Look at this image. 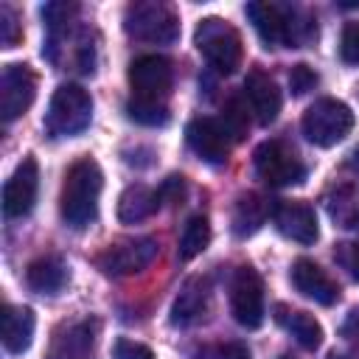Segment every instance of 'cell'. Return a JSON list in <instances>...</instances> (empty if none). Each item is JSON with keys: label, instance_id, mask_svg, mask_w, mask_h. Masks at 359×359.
Instances as JSON below:
<instances>
[{"label": "cell", "instance_id": "4dcf8cb0", "mask_svg": "<svg viewBox=\"0 0 359 359\" xmlns=\"http://www.w3.org/2000/svg\"><path fill=\"white\" fill-rule=\"evenodd\" d=\"M289 87H292L294 95H306L309 90L317 87V73L309 65H294L289 70Z\"/></svg>", "mask_w": 359, "mask_h": 359}, {"label": "cell", "instance_id": "f546056e", "mask_svg": "<svg viewBox=\"0 0 359 359\" xmlns=\"http://www.w3.org/2000/svg\"><path fill=\"white\" fill-rule=\"evenodd\" d=\"M196 359H250V351L241 342H224V345H205Z\"/></svg>", "mask_w": 359, "mask_h": 359}, {"label": "cell", "instance_id": "8992f818", "mask_svg": "<svg viewBox=\"0 0 359 359\" xmlns=\"http://www.w3.org/2000/svg\"><path fill=\"white\" fill-rule=\"evenodd\" d=\"M252 163H255V174L272 185V188H286V185H297L303 182L306 177V168L300 163V157L283 143V140H264L255 154H252Z\"/></svg>", "mask_w": 359, "mask_h": 359}, {"label": "cell", "instance_id": "4316f807", "mask_svg": "<svg viewBox=\"0 0 359 359\" xmlns=\"http://www.w3.org/2000/svg\"><path fill=\"white\" fill-rule=\"evenodd\" d=\"M126 115L129 121L140 123V126H165L168 123V109L160 101H143V98H132L126 104Z\"/></svg>", "mask_w": 359, "mask_h": 359}, {"label": "cell", "instance_id": "603a6c76", "mask_svg": "<svg viewBox=\"0 0 359 359\" xmlns=\"http://www.w3.org/2000/svg\"><path fill=\"white\" fill-rule=\"evenodd\" d=\"M278 320L286 325V331L294 337L300 348L317 351L323 345V325L309 311H286V314H278Z\"/></svg>", "mask_w": 359, "mask_h": 359}, {"label": "cell", "instance_id": "d4e9b609", "mask_svg": "<svg viewBox=\"0 0 359 359\" xmlns=\"http://www.w3.org/2000/svg\"><path fill=\"white\" fill-rule=\"evenodd\" d=\"M210 244V224L205 216H191L182 236H180V258L191 261Z\"/></svg>", "mask_w": 359, "mask_h": 359}, {"label": "cell", "instance_id": "6da1fadb", "mask_svg": "<svg viewBox=\"0 0 359 359\" xmlns=\"http://www.w3.org/2000/svg\"><path fill=\"white\" fill-rule=\"evenodd\" d=\"M101 188H104V174L95 160L81 157L67 168L62 182V196H59V213L67 227L84 230L95 222Z\"/></svg>", "mask_w": 359, "mask_h": 359}, {"label": "cell", "instance_id": "7c38bea8", "mask_svg": "<svg viewBox=\"0 0 359 359\" xmlns=\"http://www.w3.org/2000/svg\"><path fill=\"white\" fill-rule=\"evenodd\" d=\"M272 224L278 227L280 236L297 244H314L320 236L314 208L300 199H278L272 205Z\"/></svg>", "mask_w": 359, "mask_h": 359}, {"label": "cell", "instance_id": "2e32d148", "mask_svg": "<svg viewBox=\"0 0 359 359\" xmlns=\"http://www.w3.org/2000/svg\"><path fill=\"white\" fill-rule=\"evenodd\" d=\"M247 17L252 20L261 42L266 48H278V45H286L289 42V17L292 11L275 6V3H247Z\"/></svg>", "mask_w": 359, "mask_h": 359}, {"label": "cell", "instance_id": "1f68e13d", "mask_svg": "<svg viewBox=\"0 0 359 359\" xmlns=\"http://www.w3.org/2000/svg\"><path fill=\"white\" fill-rule=\"evenodd\" d=\"M157 196H160V205H163V202H165V205H177V202L185 196V180L177 177V174L165 177L163 185L157 188Z\"/></svg>", "mask_w": 359, "mask_h": 359}, {"label": "cell", "instance_id": "cb8c5ba5", "mask_svg": "<svg viewBox=\"0 0 359 359\" xmlns=\"http://www.w3.org/2000/svg\"><path fill=\"white\" fill-rule=\"evenodd\" d=\"M328 216L339 227H359V185H342L328 196Z\"/></svg>", "mask_w": 359, "mask_h": 359}, {"label": "cell", "instance_id": "484cf974", "mask_svg": "<svg viewBox=\"0 0 359 359\" xmlns=\"http://www.w3.org/2000/svg\"><path fill=\"white\" fill-rule=\"evenodd\" d=\"M219 126L222 132L227 135V140H241L250 129V112L244 107L241 98H230L224 107H222V115H219Z\"/></svg>", "mask_w": 359, "mask_h": 359}, {"label": "cell", "instance_id": "ba28073f", "mask_svg": "<svg viewBox=\"0 0 359 359\" xmlns=\"http://www.w3.org/2000/svg\"><path fill=\"white\" fill-rule=\"evenodd\" d=\"M171 84H174V70H171V62L160 53H146V56H137L132 65H129V87L135 93V98H143V101H165V95L171 93Z\"/></svg>", "mask_w": 359, "mask_h": 359}, {"label": "cell", "instance_id": "d6986e66", "mask_svg": "<svg viewBox=\"0 0 359 359\" xmlns=\"http://www.w3.org/2000/svg\"><path fill=\"white\" fill-rule=\"evenodd\" d=\"M269 216V205L264 202V196L258 194H241L233 205V216H230V224H233V233L238 238H247L252 233H258L264 227Z\"/></svg>", "mask_w": 359, "mask_h": 359}, {"label": "cell", "instance_id": "3957f363", "mask_svg": "<svg viewBox=\"0 0 359 359\" xmlns=\"http://www.w3.org/2000/svg\"><path fill=\"white\" fill-rule=\"evenodd\" d=\"M194 42H196L199 53L208 59V65L216 73H224L227 76V73H233L241 65V53H244L241 50V36L222 17H205L196 25Z\"/></svg>", "mask_w": 359, "mask_h": 359}, {"label": "cell", "instance_id": "ffe728a7", "mask_svg": "<svg viewBox=\"0 0 359 359\" xmlns=\"http://www.w3.org/2000/svg\"><path fill=\"white\" fill-rule=\"evenodd\" d=\"M157 208H160L157 191H151V188H146V185L137 182V185H129L121 194V199H118V219L123 224H137V222L149 219Z\"/></svg>", "mask_w": 359, "mask_h": 359}, {"label": "cell", "instance_id": "f1b7e54d", "mask_svg": "<svg viewBox=\"0 0 359 359\" xmlns=\"http://www.w3.org/2000/svg\"><path fill=\"white\" fill-rule=\"evenodd\" d=\"M339 56L348 65H359V22H345L339 39Z\"/></svg>", "mask_w": 359, "mask_h": 359}, {"label": "cell", "instance_id": "e0dca14e", "mask_svg": "<svg viewBox=\"0 0 359 359\" xmlns=\"http://www.w3.org/2000/svg\"><path fill=\"white\" fill-rule=\"evenodd\" d=\"M244 93H247L250 109L255 112L258 123H264V126H266V123H272V121L278 118L283 98H280L278 84H275V81H272L266 73L252 70V73L244 79Z\"/></svg>", "mask_w": 359, "mask_h": 359}, {"label": "cell", "instance_id": "8d00e7d4", "mask_svg": "<svg viewBox=\"0 0 359 359\" xmlns=\"http://www.w3.org/2000/svg\"><path fill=\"white\" fill-rule=\"evenodd\" d=\"M280 359H294V356H280Z\"/></svg>", "mask_w": 359, "mask_h": 359}, {"label": "cell", "instance_id": "83f0119b", "mask_svg": "<svg viewBox=\"0 0 359 359\" xmlns=\"http://www.w3.org/2000/svg\"><path fill=\"white\" fill-rule=\"evenodd\" d=\"M20 36H22V28L17 22V14L8 3H3L0 6V42H3V48H14L20 42Z\"/></svg>", "mask_w": 359, "mask_h": 359}, {"label": "cell", "instance_id": "836d02e7", "mask_svg": "<svg viewBox=\"0 0 359 359\" xmlns=\"http://www.w3.org/2000/svg\"><path fill=\"white\" fill-rule=\"evenodd\" d=\"M334 258L351 272L353 280H359V241H353V244H339L337 252H334Z\"/></svg>", "mask_w": 359, "mask_h": 359}, {"label": "cell", "instance_id": "5bb4252c", "mask_svg": "<svg viewBox=\"0 0 359 359\" xmlns=\"http://www.w3.org/2000/svg\"><path fill=\"white\" fill-rule=\"evenodd\" d=\"M208 303H210V280L202 278V275H194L182 283L180 294L174 297V306H171V325H180V328H188L194 323H199L208 311Z\"/></svg>", "mask_w": 359, "mask_h": 359}, {"label": "cell", "instance_id": "ac0fdd59", "mask_svg": "<svg viewBox=\"0 0 359 359\" xmlns=\"http://www.w3.org/2000/svg\"><path fill=\"white\" fill-rule=\"evenodd\" d=\"M0 334H3V345L8 353H25L31 348V339H34V325H36V317L28 306H3V314H0Z\"/></svg>", "mask_w": 359, "mask_h": 359}, {"label": "cell", "instance_id": "8fae6325", "mask_svg": "<svg viewBox=\"0 0 359 359\" xmlns=\"http://www.w3.org/2000/svg\"><path fill=\"white\" fill-rule=\"evenodd\" d=\"M39 191V165L34 157H25L3 185V213L8 219H22L31 213Z\"/></svg>", "mask_w": 359, "mask_h": 359}, {"label": "cell", "instance_id": "5b68a950", "mask_svg": "<svg viewBox=\"0 0 359 359\" xmlns=\"http://www.w3.org/2000/svg\"><path fill=\"white\" fill-rule=\"evenodd\" d=\"M353 129V112L339 98H317L303 115V135L309 143L328 149Z\"/></svg>", "mask_w": 359, "mask_h": 359}, {"label": "cell", "instance_id": "277c9868", "mask_svg": "<svg viewBox=\"0 0 359 359\" xmlns=\"http://www.w3.org/2000/svg\"><path fill=\"white\" fill-rule=\"evenodd\" d=\"M93 121V98L84 87L79 84H62L56 87L48 115H45V126L50 135L56 137H73L81 135Z\"/></svg>", "mask_w": 359, "mask_h": 359}, {"label": "cell", "instance_id": "d6a6232c", "mask_svg": "<svg viewBox=\"0 0 359 359\" xmlns=\"http://www.w3.org/2000/svg\"><path fill=\"white\" fill-rule=\"evenodd\" d=\"M115 359H154L151 348L135 339H118L115 342Z\"/></svg>", "mask_w": 359, "mask_h": 359}, {"label": "cell", "instance_id": "30bf717a", "mask_svg": "<svg viewBox=\"0 0 359 359\" xmlns=\"http://www.w3.org/2000/svg\"><path fill=\"white\" fill-rule=\"evenodd\" d=\"M36 95V76L28 65H6L0 73V118L6 123L25 115Z\"/></svg>", "mask_w": 359, "mask_h": 359}, {"label": "cell", "instance_id": "d590c367", "mask_svg": "<svg viewBox=\"0 0 359 359\" xmlns=\"http://www.w3.org/2000/svg\"><path fill=\"white\" fill-rule=\"evenodd\" d=\"M331 359H351V356H342V353H334Z\"/></svg>", "mask_w": 359, "mask_h": 359}, {"label": "cell", "instance_id": "4fadbf2b", "mask_svg": "<svg viewBox=\"0 0 359 359\" xmlns=\"http://www.w3.org/2000/svg\"><path fill=\"white\" fill-rule=\"evenodd\" d=\"M185 137H188L191 151L199 160H205L210 165H222L227 160L230 143H227V135L222 132L216 118H194L185 129Z\"/></svg>", "mask_w": 359, "mask_h": 359}, {"label": "cell", "instance_id": "e575fe53", "mask_svg": "<svg viewBox=\"0 0 359 359\" xmlns=\"http://www.w3.org/2000/svg\"><path fill=\"white\" fill-rule=\"evenodd\" d=\"M348 165H351V168H353V171L359 174V149H353V154H351V160H348Z\"/></svg>", "mask_w": 359, "mask_h": 359}, {"label": "cell", "instance_id": "52a82bcc", "mask_svg": "<svg viewBox=\"0 0 359 359\" xmlns=\"http://www.w3.org/2000/svg\"><path fill=\"white\" fill-rule=\"evenodd\" d=\"M230 311H233L236 323L244 328H258L264 323V283H261V275L250 264H244L233 272Z\"/></svg>", "mask_w": 359, "mask_h": 359}, {"label": "cell", "instance_id": "9a60e30c", "mask_svg": "<svg viewBox=\"0 0 359 359\" xmlns=\"http://www.w3.org/2000/svg\"><path fill=\"white\" fill-rule=\"evenodd\" d=\"M292 283H294V289L303 297H309V300H314L320 306H331V303L339 300V286L325 275V269H320L309 258H297L294 261V266H292Z\"/></svg>", "mask_w": 359, "mask_h": 359}, {"label": "cell", "instance_id": "44dd1931", "mask_svg": "<svg viewBox=\"0 0 359 359\" xmlns=\"http://www.w3.org/2000/svg\"><path fill=\"white\" fill-rule=\"evenodd\" d=\"M25 283L39 294H56L67 283V266L53 255L36 258L25 269Z\"/></svg>", "mask_w": 359, "mask_h": 359}, {"label": "cell", "instance_id": "7a4b0ae2", "mask_svg": "<svg viewBox=\"0 0 359 359\" xmlns=\"http://www.w3.org/2000/svg\"><path fill=\"white\" fill-rule=\"evenodd\" d=\"M123 28L129 36L154 45H171L180 36V20L171 6L160 0H137L126 6Z\"/></svg>", "mask_w": 359, "mask_h": 359}, {"label": "cell", "instance_id": "7402d4cb", "mask_svg": "<svg viewBox=\"0 0 359 359\" xmlns=\"http://www.w3.org/2000/svg\"><path fill=\"white\" fill-rule=\"evenodd\" d=\"M76 14H79L76 3H45L42 6V20L48 28V48H42V53H48V59L53 56V48L59 45V39L70 31V22Z\"/></svg>", "mask_w": 359, "mask_h": 359}, {"label": "cell", "instance_id": "9c48e42d", "mask_svg": "<svg viewBox=\"0 0 359 359\" xmlns=\"http://www.w3.org/2000/svg\"><path fill=\"white\" fill-rule=\"evenodd\" d=\"M154 258H157V241L149 236H140V238H126V241L109 244L98 255V266L112 278H123V275L143 272Z\"/></svg>", "mask_w": 359, "mask_h": 359}]
</instances>
